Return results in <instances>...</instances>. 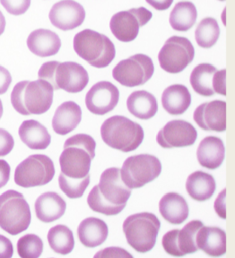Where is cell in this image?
<instances>
[{
    "instance_id": "6da1fadb",
    "label": "cell",
    "mask_w": 235,
    "mask_h": 258,
    "mask_svg": "<svg viewBox=\"0 0 235 258\" xmlns=\"http://www.w3.org/2000/svg\"><path fill=\"white\" fill-rule=\"evenodd\" d=\"M131 196V189L123 181L119 168H109L101 174L98 185L93 187L88 198L89 208L107 216L120 214Z\"/></svg>"
},
{
    "instance_id": "7a4b0ae2",
    "label": "cell",
    "mask_w": 235,
    "mask_h": 258,
    "mask_svg": "<svg viewBox=\"0 0 235 258\" xmlns=\"http://www.w3.org/2000/svg\"><path fill=\"white\" fill-rule=\"evenodd\" d=\"M52 85L44 80L22 81L14 87L11 104L21 115H40L49 110L53 102Z\"/></svg>"
},
{
    "instance_id": "3957f363",
    "label": "cell",
    "mask_w": 235,
    "mask_h": 258,
    "mask_svg": "<svg viewBox=\"0 0 235 258\" xmlns=\"http://www.w3.org/2000/svg\"><path fill=\"white\" fill-rule=\"evenodd\" d=\"M95 140L89 135L81 133L69 137L59 158L61 173L70 179L88 176L91 163L95 157Z\"/></svg>"
},
{
    "instance_id": "277c9868",
    "label": "cell",
    "mask_w": 235,
    "mask_h": 258,
    "mask_svg": "<svg viewBox=\"0 0 235 258\" xmlns=\"http://www.w3.org/2000/svg\"><path fill=\"white\" fill-rule=\"evenodd\" d=\"M101 137L110 148L130 153L140 147L145 133L137 123L124 116L115 115L103 122L101 126Z\"/></svg>"
},
{
    "instance_id": "5b68a950",
    "label": "cell",
    "mask_w": 235,
    "mask_h": 258,
    "mask_svg": "<svg viewBox=\"0 0 235 258\" xmlns=\"http://www.w3.org/2000/svg\"><path fill=\"white\" fill-rule=\"evenodd\" d=\"M38 77L49 82L53 90H64L69 93L82 92L89 82L86 69L75 62L44 63L40 68Z\"/></svg>"
},
{
    "instance_id": "8992f818",
    "label": "cell",
    "mask_w": 235,
    "mask_h": 258,
    "mask_svg": "<svg viewBox=\"0 0 235 258\" xmlns=\"http://www.w3.org/2000/svg\"><path fill=\"white\" fill-rule=\"evenodd\" d=\"M74 49L80 58L95 68H105L114 61L116 54L114 44L105 35L85 29L74 38Z\"/></svg>"
},
{
    "instance_id": "52a82bcc",
    "label": "cell",
    "mask_w": 235,
    "mask_h": 258,
    "mask_svg": "<svg viewBox=\"0 0 235 258\" xmlns=\"http://www.w3.org/2000/svg\"><path fill=\"white\" fill-rule=\"evenodd\" d=\"M161 227L158 217L151 213H140L128 217L123 224V231L128 244L137 252L151 251L156 245Z\"/></svg>"
},
{
    "instance_id": "ba28073f",
    "label": "cell",
    "mask_w": 235,
    "mask_h": 258,
    "mask_svg": "<svg viewBox=\"0 0 235 258\" xmlns=\"http://www.w3.org/2000/svg\"><path fill=\"white\" fill-rule=\"evenodd\" d=\"M30 206L21 193L10 190L0 195V228L11 235L27 230L31 224Z\"/></svg>"
},
{
    "instance_id": "9c48e42d",
    "label": "cell",
    "mask_w": 235,
    "mask_h": 258,
    "mask_svg": "<svg viewBox=\"0 0 235 258\" xmlns=\"http://www.w3.org/2000/svg\"><path fill=\"white\" fill-rule=\"evenodd\" d=\"M55 175V167L48 156L31 155L22 161L15 171V183L23 188L42 186L50 183Z\"/></svg>"
},
{
    "instance_id": "30bf717a",
    "label": "cell",
    "mask_w": 235,
    "mask_h": 258,
    "mask_svg": "<svg viewBox=\"0 0 235 258\" xmlns=\"http://www.w3.org/2000/svg\"><path fill=\"white\" fill-rule=\"evenodd\" d=\"M120 170L124 184L132 190L155 180L161 174L162 164L156 156L139 154L127 158Z\"/></svg>"
},
{
    "instance_id": "8fae6325",
    "label": "cell",
    "mask_w": 235,
    "mask_h": 258,
    "mask_svg": "<svg viewBox=\"0 0 235 258\" xmlns=\"http://www.w3.org/2000/svg\"><path fill=\"white\" fill-rule=\"evenodd\" d=\"M195 58V48L190 40L184 37H169L159 52L161 68L171 74L183 72Z\"/></svg>"
},
{
    "instance_id": "7c38bea8",
    "label": "cell",
    "mask_w": 235,
    "mask_h": 258,
    "mask_svg": "<svg viewBox=\"0 0 235 258\" xmlns=\"http://www.w3.org/2000/svg\"><path fill=\"white\" fill-rule=\"evenodd\" d=\"M154 72L152 59L140 53L120 61L113 70V77L124 87H138L151 79Z\"/></svg>"
},
{
    "instance_id": "4fadbf2b",
    "label": "cell",
    "mask_w": 235,
    "mask_h": 258,
    "mask_svg": "<svg viewBox=\"0 0 235 258\" xmlns=\"http://www.w3.org/2000/svg\"><path fill=\"white\" fill-rule=\"evenodd\" d=\"M151 18V11L145 7L120 11L112 16L110 29L120 42H132L137 37L140 27L147 24Z\"/></svg>"
},
{
    "instance_id": "5bb4252c",
    "label": "cell",
    "mask_w": 235,
    "mask_h": 258,
    "mask_svg": "<svg viewBox=\"0 0 235 258\" xmlns=\"http://www.w3.org/2000/svg\"><path fill=\"white\" fill-rule=\"evenodd\" d=\"M204 224L200 220H192L182 229H172L164 234L162 245L169 255L181 257L193 254L199 250L196 244V235Z\"/></svg>"
},
{
    "instance_id": "9a60e30c",
    "label": "cell",
    "mask_w": 235,
    "mask_h": 258,
    "mask_svg": "<svg viewBox=\"0 0 235 258\" xmlns=\"http://www.w3.org/2000/svg\"><path fill=\"white\" fill-rule=\"evenodd\" d=\"M197 131L189 122L175 119L168 122L156 136V142L162 148H184L196 143Z\"/></svg>"
},
{
    "instance_id": "2e32d148",
    "label": "cell",
    "mask_w": 235,
    "mask_h": 258,
    "mask_svg": "<svg viewBox=\"0 0 235 258\" xmlns=\"http://www.w3.org/2000/svg\"><path fill=\"white\" fill-rule=\"evenodd\" d=\"M119 100V91L111 82H99L88 91L85 103L88 110L96 115H105L114 110Z\"/></svg>"
},
{
    "instance_id": "e0dca14e",
    "label": "cell",
    "mask_w": 235,
    "mask_h": 258,
    "mask_svg": "<svg viewBox=\"0 0 235 258\" xmlns=\"http://www.w3.org/2000/svg\"><path fill=\"white\" fill-rule=\"evenodd\" d=\"M193 119L204 131L225 132L227 130V103L214 100L202 103L194 112Z\"/></svg>"
},
{
    "instance_id": "ac0fdd59",
    "label": "cell",
    "mask_w": 235,
    "mask_h": 258,
    "mask_svg": "<svg viewBox=\"0 0 235 258\" xmlns=\"http://www.w3.org/2000/svg\"><path fill=\"white\" fill-rule=\"evenodd\" d=\"M85 17L83 6L74 0H61L53 5L49 12L51 23L62 31H70L79 27Z\"/></svg>"
},
{
    "instance_id": "d6986e66",
    "label": "cell",
    "mask_w": 235,
    "mask_h": 258,
    "mask_svg": "<svg viewBox=\"0 0 235 258\" xmlns=\"http://www.w3.org/2000/svg\"><path fill=\"white\" fill-rule=\"evenodd\" d=\"M199 250L212 257H220L227 252V234L218 227L202 226L196 235Z\"/></svg>"
},
{
    "instance_id": "ffe728a7",
    "label": "cell",
    "mask_w": 235,
    "mask_h": 258,
    "mask_svg": "<svg viewBox=\"0 0 235 258\" xmlns=\"http://www.w3.org/2000/svg\"><path fill=\"white\" fill-rule=\"evenodd\" d=\"M197 160L201 166L214 170L222 165L225 159V146L222 140L215 136L204 138L199 144Z\"/></svg>"
},
{
    "instance_id": "44dd1931",
    "label": "cell",
    "mask_w": 235,
    "mask_h": 258,
    "mask_svg": "<svg viewBox=\"0 0 235 258\" xmlns=\"http://www.w3.org/2000/svg\"><path fill=\"white\" fill-rule=\"evenodd\" d=\"M27 43L29 50L41 58L56 55L61 48L58 35L48 29L35 30L29 35Z\"/></svg>"
},
{
    "instance_id": "7402d4cb",
    "label": "cell",
    "mask_w": 235,
    "mask_h": 258,
    "mask_svg": "<svg viewBox=\"0 0 235 258\" xmlns=\"http://www.w3.org/2000/svg\"><path fill=\"white\" fill-rule=\"evenodd\" d=\"M66 202L58 193H43L35 203V212L37 219L43 223H52L60 219L65 214Z\"/></svg>"
},
{
    "instance_id": "603a6c76",
    "label": "cell",
    "mask_w": 235,
    "mask_h": 258,
    "mask_svg": "<svg viewBox=\"0 0 235 258\" xmlns=\"http://www.w3.org/2000/svg\"><path fill=\"white\" fill-rule=\"evenodd\" d=\"M77 234L82 245L95 248L105 242L109 235V228L102 219L90 217L81 222Z\"/></svg>"
},
{
    "instance_id": "cb8c5ba5",
    "label": "cell",
    "mask_w": 235,
    "mask_h": 258,
    "mask_svg": "<svg viewBox=\"0 0 235 258\" xmlns=\"http://www.w3.org/2000/svg\"><path fill=\"white\" fill-rule=\"evenodd\" d=\"M82 114V108L74 102L69 101L62 103L53 116V131L61 136L69 134L79 125Z\"/></svg>"
},
{
    "instance_id": "d4e9b609",
    "label": "cell",
    "mask_w": 235,
    "mask_h": 258,
    "mask_svg": "<svg viewBox=\"0 0 235 258\" xmlns=\"http://www.w3.org/2000/svg\"><path fill=\"white\" fill-rule=\"evenodd\" d=\"M159 212L169 224H181L189 217V206L182 196L175 192L167 193L159 202Z\"/></svg>"
},
{
    "instance_id": "484cf974",
    "label": "cell",
    "mask_w": 235,
    "mask_h": 258,
    "mask_svg": "<svg viewBox=\"0 0 235 258\" xmlns=\"http://www.w3.org/2000/svg\"><path fill=\"white\" fill-rule=\"evenodd\" d=\"M161 100L163 108L170 115H181L190 108L191 95L184 85H171L164 90Z\"/></svg>"
},
{
    "instance_id": "4316f807",
    "label": "cell",
    "mask_w": 235,
    "mask_h": 258,
    "mask_svg": "<svg viewBox=\"0 0 235 258\" xmlns=\"http://www.w3.org/2000/svg\"><path fill=\"white\" fill-rule=\"evenodd\" d=\"M18 133L22 143L33 150H44L50 145L51 136L48 130L34 119L23 122Z\"/></svg>"
},
{
    "instance_id": "83f0119b",
    "label": "cell",
    "mask_w": 235,
    "mask_h": 258,
    "mask_svg": "<svg viewBox=\"0 0 235 258\" xmlns=\"http://www.w3.org/2000/svg\"><path fill=\"white\" fill-rule=\"evenodd\" d=\"M127 108L138 119L147 120L156 115L159 109L155 96L147 91H136L127 99Z\"/></svg>"
},
{
    "instance_id": "f1b7e54d",
    "label": "cell",
    "mask_w": 235,
    "mask_h": 258,
    "mask_svg": "<svg viewBox=\"0 0 235 258\" xmlns=\"http://www.w3.org/2000/svg\"><path fill=\"white\" fill-rule=\"evenodd\" d=\"M186 190L190 198L198 202H205L214 195L217 184L211 174L196 171L190 174L186 180Z\"/></svg>"
},
{
    "instance_id": "f546056e",
    "label": "cell",
    "mask_w": 235,
    "mask_h": 258,
    "mask_svg": "<svg viewBox=\"0 0 235 258\" xmlns=\"http://www.w3.org/2000/svg\"><path fill=\"white\" fill-rule=\"evenodd\" d=\"M217 69L211 63H201L194 69L190 74V85L194 91L203 97H211L215 94V73Z\"/></svg>"
},
{
    "instance_id": "4dcf8cb0",
    "label": "cell",
    "mask_w": 235,
    "mask_h": 258,
    "mask_svg": "<svg viewBox=\"0 0 235 258\" xmlns=\"http://www.w3.org/2000/svg\"><path fill=\"white\" fill-rule=\"evenodd\" d=\"M197 10L190 1H181L175 5L169 16V23L178 32H187L196 23Z\"/></svg>"
},
{
    "instance_id": "1f68e13d",
    "label": "cell",
    "mask_w": 235,
    "mask_h": 258,
    "mask_svg": "<svg viewBox=\"0 0 235 258\" xmlns=\"http://www.w3.org/2000/svg\"><path fill=\"white\" fill-rule=\"evenodd\" d=\"M48 241L54 252L63 255L71 253L75 244L71 229L62 224L51 228L48 234Z\"/></svg>"
},
{
    "instance_id": "d6a6232c",
    "label": "cell",
    "mask_w": 235,
    "mask_h": 258,
    "mask_svg": "<svg viewBox=\"0 0 235 258\" xmlns=\"http://www.w3.org/2000/svg\"><path fill=\"white\" fill-rule=\"evenodd\" d=\"M196 41L202 48H211L217 43L220 37V27L217 20L206 17L196 27Z\"/></svg>"
},
{
    "instance_id": "836d02e7",
    "label": "cell",
    "mask_w": 235,
    "mask_h": 258,
    "mask_svg": "<svg viewBox=\"0 0 235 258\" xmlns=\"http://www.w3.org/2000/svg\"><path fill=\"white\" fill-rule=\"evenodd\" d=\"M42 250L43 242L36 234H26L20 238L17 242V252L21 257H39L42 255Z\"/></svg>"
},
{
    "instance_id": "e575fe53",
    "label": "cell",
    "mask_w": 235,
    "mask_h": 258,
    "mask_svg": "<svg viewBox=\"0 0 235 258\" xmlns=\"http://www.w3.org/2000/svg\"><path fill=\"white\" fill-rule=\"evenodd\" d=\"M58 184L61 190L68 198L72 199L82 198L90 184V174L83 179H70L61 173L58 177Z\"/></svg>"
},
{
    "instance_id": "d590c367",
    "label": "cell",
    "mask_w": 235,
    "mask_h": 258,
    "mask_svg": "<svg viewBox=\"0 0 235 258\" xmlns=\"http://www.w3.org/2000/svg\"><path fill=\"white\" fill-rule=\"evenodd\" d=\"M0 3L8 13L20 16L26 13L31 6V0H0Z\"/></svg>"
},
{
    "instance_id": "8d00e7d4",
    "label": "cell",
    "mask_w": 235,
    "mask_h": 258,
    "mask_svg": "<svg viewBox=\"0 0 235 258\" xmlns=\"http://www.w3.org/2000/svg\"><path fill=\"white\" fill-rule=\"evenodd\" d=\"M14 138L6 130L0 128V157L8 155L13 149Z\"/></svg>"
},
{
    "instance_id": "74e56055",
    "label": "cell",
    "mask_w": 235,
    "mask_h": 258,
    "mask_svg": "<svg viewBox=\"0 0 235 258\" xmlns=\"http://www.w3.org/2000/svg\"><path fill=\"white\" fill-rule=\"evenodd\" d=\"M215 93L220 95L227 96V70L217 71L214 76L213 84Z\"/></svg>"
},
{
    "instance_id": "f35d334b",
    "label": "cell",
    "mask_w": 235,
    "mask_h": 258,
    "mask_svg": "<svg viewBox=\"0 0 235 258\" xmlns=\"http://www.w3.org/2000/svg\"><path fill=\"white\" fill-rule=\"evenodd\" d=\"M132 257L130 253L126 250L119 247H109L103 249L97 253L95 257Z\"/></svg>"
},
{
    "instance_id": "ab89813d",
    "label": "cell",
    "mask_w": 235,
    "mask_h": 258,
    "mask_svg": "<svg viewBox=\"0 0 235 258\" xmlns=\"http://www.w3.org/2000/svg\"><path fill=\"white\" fill-rule=\"evenodd\" d=\"M227 189H224L220 193L215 201L214 208L217 215L221 219H227Z\"/></svg>"
},
{
    "instance_id": "60d3db41",
    "label": "cell",
    "mask_w": 235,
    "mask_h": 258,
    "mask_svg": "<svg viewBox=\"0 0 235 258\" xmlns=\"http://www.w3.org/2000/svg\"><path fill=\"white\" fill-rule=\"evenodd\" d=\"M13 254V245L11 240L0 234V257H12Z\"/></svg>"
},
{
    "instance_id": "b9f144b4",
    "label": "cell",
    "mask_w": 235,
    "mask_h": 258,
    "mask_svg": "<svg viewBox=\"0 0 235 258\" xmlns=\"http://www.w3.org/2000/svg\"><path fill=\"white\" fill-rule=\"evenodd\" d=\"M12 82V77L7 69L0 66V95L6 93Z\"/></svg>"
},
{
    "instance_id": "7bdbcfd3",
    "label": "cell",
    "mask_w": 235,
    "mask_h": 258,
    "mask_svg": "<svg viewBox=\"0 0 235 258\" xmlns=\"http://www.w3.org/2000/svg\"><path fill=\"white\" fill-rule=\"evenodd\" d=\"M11 175V167L6 160L0 159V189L6 186Z\"/></svg>"
},
{
    "instance_id": "ee69618b",
    "label": "cell",
    "mask_w": 235,
    "mask_h": 258,
    "mask_svg": "<svg viewBox=\"0 0 235 258\" xmlns=\"http://www.w3.org/2000/svg\"><path fill=\"white\" fill-rule=\"evenodd\" d=\"M145 1L158 11H165L171 6L174 0H145Z\"/></svg>"
},
{
    "instance_id": "f6af8a7d",
    "label": "cell",
    "mask_w": 235,
    "mask_h": 258,
    "mask_svg": "<svg viewBox=\"0 0 235 258\" xmlns=\"http://www.w3.org/2000/svg\"><path fill=\"white\" fill-rule=\"evenodd\" d=\"M6 21L5 16H4L3 13L0 11V36L3 34L6 29Z\"/></svg>"
},
{
    "instance_id": "bcb514c9",
    "label": "cell",
    "mask_w": 235,
    "mask_h": 258,
    "mask_svg": "<svg viewBox=\"0 0 235 258\" xmlns=\"http://www.w3.org/2000/svg\"><path fill=\"white\" fill-rule=\"evenodd\" d=\"M2 115H3V104H2V102L0 99V119H1Z\"/></svg>"
},
{
    "instance_id": "7dc6e473",
    "label": "cell",
    "mask_w": 235,
    "mask_h": 258,
    "mask_svg": "<svg viewBox=\"0 0 235 258\" xmlns=\"http://www.w3.org/2000/svg\"><path fill=\"white\" fill-rule=\"evenodd\" d=\"M220 1H225V0H220Z\"/></svg>"
}]
</instances>
